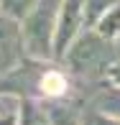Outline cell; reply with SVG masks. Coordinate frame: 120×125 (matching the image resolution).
<instances>
[{
  "mask_svg": "<svg viewBox=\"0 0 120 125\" xmlns=\"http://www.w3.org/2000/svg\"><path fill=\"white\" fill-rule=\"evenodd\" d=\"M64 61L79 82H87L89 87H95L102 77H107L110 66L118 61L115 43L102 38L97 31H82L66 49Z\"/></svg>",
  "mask_w": 120,
  "mask_h": 125,
  "instance_id": "cell-1",
  "label": "cell"
},
{
  "mask_svg": "<svg viewBox=\"0 0 120 125\" xmlns=\"http://www.w3.org/2000/svg\"><path fill=\"white\" fill-rule=\"evenodd\" d=\"M61 0H38L31 8V13L23 18V51L26 59L46 61L54 56V28H56V13Z\"/></svg>",
  "mask_w": 120,
  "mask_h": 125,
  "instance_id": "cell-2",
  "label": "cell"
},
{
  "mask_svg": "<svg viewBox=\"0 0 120 125\" xmlns=\"http://www.w3.org/2000/svg\"><path fill=\"white\" fill-rule=\"evenodd\" d=\"M46 69V61L23 59L18 66L0 74V94H8L15 100H31L33 94H38V82Z\"/></svg>",
  "mask_w": 120,
  "mask_h": 125,
  "instance_id": "cell-3",
  "label": "cell"
},
{
  "mask_svg": "<svg viewBox=\"0 0 120 125\" xmlns=\"http://www.w3.org/2000/svg\"><path fill=\"white\" fill-rule=\"evenodd\" d=\"M84 26V0H61L56 13V28H54V56L64 59L72 41L82 33Z\"/></svg>",
  "mask_w": 120,
  "mask_h": 125,
  "instance_id": "cell-4",
  "label": "cell"
},
{
  "mask_svg": "<svg viewBox=\"0 0 120 125\" xmlns=\"http://www.w3.org/2000/svg\"><path fill=\"white\" fill-rule=\"evenodd\" d=\"M23 59H26V51H23L21 23L10 15L0 13V74L18 66Z\"/></svg>",
  "mask_w": 120,
  "mask_h": 125,
  "instance_id": "cell-5",
  "label": "cell"
},
{
  "mask_svg": "<svg viewBox=\"0 0 120 125\" xmlns=\"http://www.w3.org/2000/svg\"><path fill=\"white\" fill-rule=\"evenodd\" d=\"M87 107L112 117V120H120V87L97 82L87 94Z\"/></svg>",
  "mask_w": 120,
  "mask_h": 125,
  "instance_id": "cell-6",
  "label": "cell"
},
{
  "mask_svg": "<svg viewBox=\"0 0 120 125\" xmlns=\"http://www.w3.org/2000/svg\"><path fill=\"white\" fill-rule=\"evenodd\" d=\"M69 92V79H66L64 72L59 69H46L41 77V82H38V94H44V97H64V94Z\"/></svg>",
  "mask_w": 120,
  "mask_h": 125,
  "instance_id": "cell-7",
  "label": "cell"
},
{
  "mask_svg": "<svg viewBox=\"0 0 120 125\" xmlns=\"http://www.w3.org/2000/svg\"><path fill=\"white\" fill-rule=\"evenodd\" d=\"M15 125H49L46 107H41L33 100H21V105H18V123Z\"/></svg>",
  "mask_w": 120,
  "mask_h": 125,
  "instance_id": "cell-8",
  "label": "cell"
},
{
  "mask_svg": "<svg viewBox=\"0 0 120 125\" xmlns=\"http://www.w3.org/2000/svg\"><path fill=\"white\" fill-rule=\"evenodd\" d=\"M95 26H97L95 31L100 33L102 38H107V41H115V38H120V5H115L112 10H107V13L102 15V18L97 21Z\"/></svg>",
  "mask_w": 120,
  "mask_h": 125,
  "instance_id": "cell-9",
  "label": "cell"
},
{
  "mask_svg": "<svg viewBox=\"0 0 120 125\" xmlns=\"http://www.w3.org/2000/svg\"><path fill=\"white\" fill-rule=\"evenodd\" d=\"M46 115H49V125H82V117L77 115L72 105H51L46 107Z\"/></svg>",
  "mask_w": 120,
  "mask_h": 125,
  "instance_id": "cell-10",
  "label": "cell"
},
{
  "mask_svg": "<svg viewBox=\"0 0 120 125\" xmlns=\"http://www.w3.org/2000/svg\"><path fill=\"white\" fill-rule=\"evenodd\" d=\"M120 5V0H84V26H95L107 10Z\"/></svg>",
  "mask_w": 120,
  "mask_h": 125,
  "instance_id": "cell-11",
  "label": "cell"
},
{
  "mask_svg": "<svg viewBox=\"0 0 120 125\" xmlns=\"http://www.w3.org/2000/svg\"><path fill=\"white\" fill-rule=\"evenodd\" d=\"M36 3L38 0H0V8H3L5 15H10V18H15V21H23Z\"/></svg>",
  "mask_w": 120,
  "mask_h": 125,
  "instance_id": "cell-12",
  "label": "cell"
},
{
  "mask_svg": "<svg viewBox=\"0 0 120 125\" xmlns=\"http://www.w3.org/2000/svg\"><path fill=\"white\" fill-rule=\"evenodd\" d=\"M82 125H120V120H112V117L102 115V112H95V110H84L82 112Z\"/></svg>",
  "mask_w": 120,
  "mask_h": 125,
  "instance_id": "cell-13",
  "label": "cell"
},
{
  "mask_svg": "<svg viewBox=\"0 0 120 125\" xmlns=\"http://www.w3.org/2000/svg\"><path fill=\"white\" fill-rule=\"evenodd\" d=\"M18 105H21V100L0 94V117H15L18 115Z\"/></svg>",
  "mask_w": 120,
  "mask_h": 125,
  "instance_id": "cell-14",
  "label": "cell"
},
{
  "mask_svg": "<svg viewBox=\"0 0 120 125\" xmlns=\"http://www.w3.org/2000/svg\"><path fill=\"white\" fill-rule=\"evenodd\" d=\"M107 77L115 82V87H120V61H115V64L110 66V72H107Z\"/></svg>",
  "mask_w": 120,
  "mask_h": 125,
  "instance_id": "cell-15",
  "label": "cell"
},
{
  "mask_svg": "<svg viewBox=\"0 0 120 125\" xmlns=\"http://www.w3.org/2000/svg\"><path fill=\"white\" fill-rule=\"evenodd\" d=\"M115 56L120 59V38H118V43H115Z\"/></svg>",
  "mask_w": 120,
  "mask_h": 125,
  "instance_id": "cell-16",
  "label": "cell"
}]
</instances>
